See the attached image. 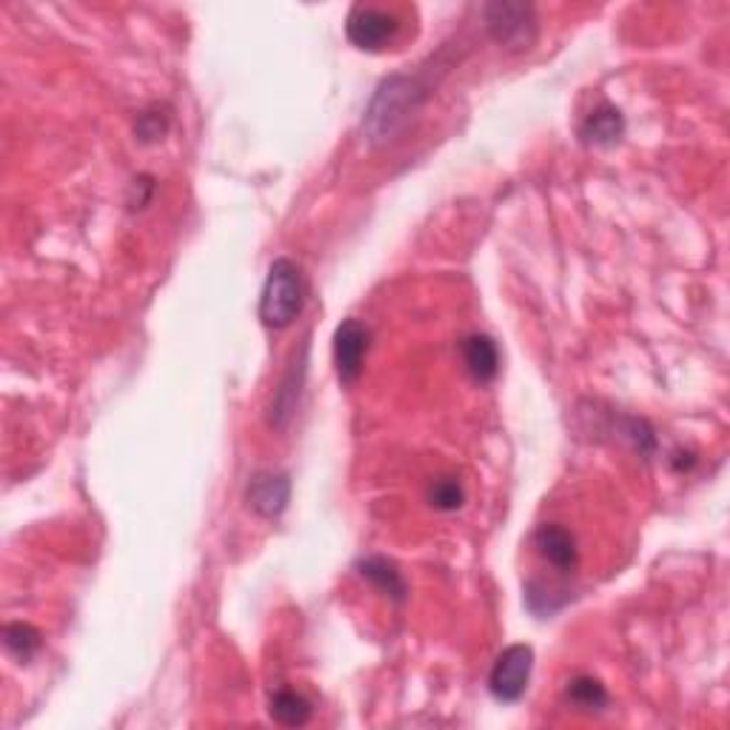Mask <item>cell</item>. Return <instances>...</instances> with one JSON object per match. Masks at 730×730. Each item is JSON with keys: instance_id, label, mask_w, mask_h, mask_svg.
Instances as JSON below:
<instances>
[{"instance_id": "7c38bea8", "label": "cell", "mask_w": 730, "mask_h": 730, "mask_svg": "<svg viewBox=\"0 0 730 730\" xmlns=\"http://www.w3.org/2000/svg\"><path fill=\"white\" fill-rule=\"evenodd\" d=\"M269 714L274 722L285 725V728H300V725H305L312 719V705H308V699L300 696L297 690L283 688L271 696Z\"/></svg>"}, {"instance_id": "ba28073f", "label": "cell", "mask_w": 730, "mask_h": 730, "mask_svg": "<svg viewBox=\"0 0 730 730\" xmlns=\"http://www.w3.org/2000/svg\"><path fill=\"white\" fill-rule=\"evenodd\" d=\"M534 546H537L539 557L553 565L560 574L574 571L576 565V539L574 534L562 528V525H542L534 534Z\"/></svg>"}, {"instance_id": "2e32d148", "label": "cell", "mask_w": 730, "mask_h": 730, "mask_svg": "<svg viewBox=\"0 0 730 730\" xmlns=\"http://www.w3.org/2000/svg\"><path fill=\"white\" fill-rule=\"evenodd\" d=\"M137 137H141L143 143H151V141H164V135L169 132V114L160 112V106L155 109H146V112L137 117V126H135Z\"/></svg>"}, {"instance_id": "5bb4252c", "label": "cell", "mask_w": 730, "mask_h": 730, "mask_svg": "<svg viewBox=\"0 0 730 730\" xmlns=\"http://www.w3.org/2000/svg\"><path fill=\"white\" fill-rule=\"evenodd\" d=\"M568 699L580 710H603L608 705V690L594 676H576L568 682Z\"/></svg>"}, {"instance_id": "8992f818", "label": "cell", "mask_w": 730, "mask_h": 730, "mask_svg": "<svg viewBox=\"0 0 730 730\" xmlns=\"http://www.w3.org/2000/svg\"><path fill=\"white\" fill-rule=\"evenodd\" d=\"M369 328L357 317L342 319L334 332V369H337L342 385L357 383V377L362 374V360L369 351Z\"/></svg>"}, {"instance_id": "5b68a950", "label": "cell", "mask_w": 730, "mask_h": 730, "mask_svg": "<svg viewBox=\"0 0 730 730\" xmlns=\"http://www.w3.org/2000/svg\"><path fill=\"white\" fill-rule=\"evenodd\" d=\"M400 21L397 14L380 7H355L346 21L348 41L355 43L357 49L380 52L391 37L397 35Z\"/></svg>"}, {"instance_id": "7a4b0ae2", "label": "cell", "mask_w": 730, "mask_h": 730, "mask_svg": "<svg viewBox=\"0 0 730 730\" xmlns=\"http://www.w3.org/2000/svg\"><path fill=\"white\" fill-rule=\"evenodd\" d=\"M305 283L303 271L294 260L280 257L271 262L266 285L260 294V319L266 328H285L291 326L297 314L303 312Z\"/></svg>"}, {"instance_id": "8fae6325", "label": "cell", "mask_w": 730, "mask_h": 730, "mask_svg": "<svg viewBox=\"0 0 730 730\" xmlns=\"http://www.w3.org/2000/svg\"><path fill=\"white\" fill-rule=\"evenodd\" d=\"M580 135L582 141L591 143V146H614V143H619V137L625 135L622 112H619L617 106L603 103V106L594 109V112L585 117Z\"/></svg>"}, {"instance_id": "4fadbf2b", "label": "cell", "mask_w": 730, "mask_h": 730, "mask_svg": "<svg viewBox=\"0 0 730 730\" xmlns=\"http://www.w3.org/2000/svg\"><path fill=\"white\" fill-rule=\"evenodd\" d=\"M3 645H7V651L12 653L14 660L29 662L41 651V631L32 628L29 622H12L3 628Z\"/></svg>"}, {"instance_id": "9c48e42d", "label": "cell", "mask_w": 730, "mask_h": 730, "mask_svg": "<svg viewBox=\"0 0 730 730\" xmlns=\"http://www.w3.org/2000/svg\"><path fill=\"white\" fill-rule=\"evenodd\" d=\"M462 360L476 383H491L499 374V348L488 334H471L462 340Z\"/></svg>"}, {"instance_id": "277c9868", "label": "cell", "mask_w": 730, "mask_h": 730, "mask_svg": "<svg viewBox=\"0 0 730 730\" xmlns=\"http://www.w3.org/2000/svg\"><path fill=\"white\" fill-rule=\"evenodd\" d=\"M485 23L496 41L514 49L531 46L537 37V18H534V9L525 3H488Z\"/></svg>"}, {"instance_id": "3957f363", "label": "cell", "mask_w": 730, "mask_h": 730, "mask_svg": "<svg viewBox=\"0 0 730 730\" xmlns=\"http://www.w3.org/2000/svg\"><path fill=\"white\" fill-rule=\"evenodd\" d=\"M534 671V648L510 645L496 656L488 674V690L496 703H519Z\"/></svg>"}, {"instance_id": "30bf717a", "label": "cell", "mask_w": 730, "mask_h": 730, "mask_svg": "<svg viewBox=\"0 0 730 730\" xmlns=\"http://www.w3.org/2000/svg\"><path fill=\"white\" fill-rule=\"evenodd\" d=\"M357 574L366 582H371L380 594H385L391 603H405V580L397 571L394 562H389L385 557H366V560L357 562Z\"/></svg>"}, {"instance_id": "6da1fadb", "label": "cell", "mask_w": 730, "mask_h": 730, "mask_svg": "<svg viewBox=\"0 0 730 730\" xmlns=\"http://www.w3.org/2000/svg\"><path fill=\"white\" fill-rule=\"evenodd\" d=\"M426 86L419 83L417 78H405V75H394V78L383 80L380 89L374 92L366 112V135L371 143H389L394 135H400L405 123L412 121V114L417 112L419 103L426 100Z\"/></svg>"}, {"instance_id": "9a60e30c", "label": "cell", "mask_w": 730, "mask_h": 730, "mask_svg": "<svg viewBox=\"0 0 730 730\" xmlns=\"http://www.w3.org/2000/svg\"><path fill=\"white\" fill-rule=\"evenodd\" d=\"M428 499H431L437 510H457L465 503V491H462V485L457 483L454 476H440L428 488Z\"/></svg>"}, {"instance_id": "52a82bcc", "label": "cell", "mask_w": 730, "mask_h": 730, "mask_svg": "<svg viewBox=\"0 0 730 730\" xmlns=\"http://www.w3.org/2000/svg\"><path fill=\"white\" fill-rule=\"evenodd\" d=\"M291 480L283 471H257L246 488L248 508H255L260 517L274 519L289 508Z\"/></svg>"}]
</instances>
